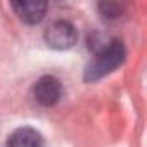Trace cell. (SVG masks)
<instances>
[{"label":"cell","instance_id":"cell-1","mask_svg":"<svg viewBox=\"0 0 147 147\" xmlns=\"http://www.w3.org/2000/svg\"><path fill=\"white\" fill-rule=\"evenodd\" d=\"M125 55H126V50L119 40H111L109 43L102 45L95 52L94 59L90 61V64L85 69V80L97 82V80L104 78L106 75L113 73L125 61Z\"/></svg>","mask_w":147,"mask_h":147},{"label":"cell","instance_id":"cell-4","mask_svg":"<svg viewBox=\"0 0 147 147\" xmlns=\"http://www.w3.org/2000/svg\"><path fill=\"white\" fill-rule=\"evenodd\" d=\"M12 9L16 11L18 18L28 24H36L43 19L47 12V2H12Z\"/></svg>","mask_w":147,"mask_h":147},{"label":"cell","instance_id":"cell-3","mask_svg":"<svg viewBox=\"0 0 147 147\" xmlns=\"http://www.w3.org/2000/svg\"><path fill=\"white\" fill-rule=\"evenodd\" d=\"M61 95H62V85L55 76H50V75L42 76L33 87L35 100L40 106H45V107H50V106L57 104Z\"/></svg>","mask_w":147,"mask_h":147},{"label":"cell","instance_id":"cell-2","mask_svg":"<svg viewBox=\"0 0 147 147\" xmlns=\"http://www.w3.org/2000/svg\"><path fill=\"white\" fill-rule=\"evenodd\" d=\"M78 40V31L69 21H54L45 30V42L55 50L71 49Z\"/></svg>","mask_w":147,"mask_h":147},{"label":"cell","instance_id":"cell-5","mask_svg":"<svg viewBox=\"0 0 147 147\" xmlns=\"http://www.w3.org/2000/svg\"><path fill=\"white\" fill-rule=\"evenodd\" d=\"M7 147H43V138L35 128L23 126L9 135Z\"/></svg>","mask_w":147,"mask_h":147},{"label":"cell","instance_id":"cell-6","mask_svg":"<svg viewBox=\"0 0 147 147\" xmlns=\"http://www.w3.org/2000/svg\"><path fill=\"white\" fill-rule=\"evenodd\" d=\"M99 7H100V11L104 12V16H107V18H118L119 12H121V7H119L118 4H111V2L100 4Z\"/></svg>","mask_w":147,"mask_h":147}]
</instances>
